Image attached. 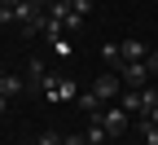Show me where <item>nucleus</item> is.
<instances>
[{"instance_id":"f257e3e1","label":"nucleus","mask_w":158,"mask_h":145,"mask_svg":"<svg viewBox=\"0 0 158 145\" xmlns=\"http://www.w3.org/2000/svg\"><path fill=\"white\" fill-rule=\"evenodd\" d=\"M101 106H110V101H118L123 97V79H118V70H106V75H97V84L88 88Z\"/></svg>"},{"instance_id":"f03ea898","label":"nucleus","mask_w":158,"mask_h":145,"mask_svg":"<svg viewBox=\"0 0 158 145\" xmlns=\"http://www.w3.org/2000/svg\"><path fill=\"white\" fill-rule=\"evenodd\" d=\"M114 70H118V79H123V88H145L154 79V70L145 66V62H123V66H114Z\"/></svg>"},{"instance_id":"7ed1b4c3","label":"nucleus","mask_w":158,"mask_h":145,"mask_svg":"<svg viewBox=\"0 0 158 145\" xmlns=\"http://www.w3.org/2000/svg\"><path fill=\"white\" fill-rule=\"evenodd\" d=\"M97 119L106 123V132H110V136H123V132H127V123H132V114H127L123 106H101V110H97Z\"/></svg>"},{"instance_id":"20e7f679","label":"nucleus","mask_w":158,"mask_h":145,"mask_svg":"<svg viewBox=\"0 0 158 145\" xmlns=\"http://www.w3.org/2000/svg\"><path fill=\"white\" fill-rule=\"evenodd\" d=\"M48 79H53L48 66H44L40 57H31V62H27V88H31V92H44V88H48Z\"/></svg>"},{"instance_id":"39448f33","label":"nucleus","mask_w":158,"mask_h":145,"mask_svg":"<svg viewBox=\"0 0 158 145\" xmlns=\"http://www.w3.org/2000/svg\"><path fill=\"white\" fill-rule=\"evenodd\" d=\"M44 97H48V101H79V88L70 84V79H48Z\"/></svg>"},{"instance_id":"423d86ee","label":"nucleus","mask_w":158,"mask_h":145,"mask_svg":"<svg viewBox=\"0 0 158 145\" xmlns=\"http://www.w3.org/2000/svg\"><path fill=\"white\" fill-rule=\"evenodd\" d=\"M118 106H123L127 114H145V97H141V88H123V97H118Z\"/></svg>"},{"instance_id":"0eeeda50","label":"nucleus","mask_w":158,"mask_h":145,"mask_svg":"<svg viewBox=\"0 0 158 145\" xmlns=\"http://www.w3.org/2000/svg\"><path fill=\"white\" fill-rule=\"evenodd\" d=\"M22 88H27V79H22V75H9V70L0 75V97H18Z\"/></svg>"},{"instance_id":"6e6552de","label":"nucleus","mask_w":158,"mask_h":145,"mask_svg":"<svg viewBox=\"0 0 158 145\" xmlns=\"http://www.w3.org/2000/svg\"><path fill=\"white\" fill-rule=\"evenodd\" d=\"M149 49H145V40H123V62H145Z\"/></svg>"},{"instance_id":"1a4fd4ad","label":"nucleus","mask_w":158,"mask_h":145,"mask_svg":"<svg viewBox=\"0 0 158 145\" xmlns=\"http://www.w3.org/2000/svg\"><path fill=\"white\" fill-rule=\"evenodd\" d=\"M84 136H88V145H101V141H110V132H106V123L97 119V114H92V123H88V132H84Z\"/></svg>"},{"instance_id":"9d476101","label":"nucleus","mask_w":158,"mask_h":145,"mask_svg":"<svg viewBox=\"0 0 158 145\" xmlns=\"http://www.w3.org/2000/svg\"><path fill=\"white\" fill-rule=\"evenodd\" d=\"M70 9H75V0H48V18H57V22H62Z\"/></svg>"},{"instance_id":"9b49d317","label":"nucleus","mask_w":158,"mask_h":145,"mask_svg":"<svg viewBox=\"0 0 158 145\" xmlns=\"http://www.w3.org/2000/svg\"><path fill=\"white\" fill-rule=\"evenodd\" d=\"M48 44H53V53H57V57H70V53H75V49H70V40H66L62 31H57V35H48Z\"/></svg>"},{"instance_id":"f8f14e48","label":"nucleus","mask_w":158,"mask_h":145,"mask_svg":"<svg viewBox=\"0 0 158 145\" xmlns=\"http://www.w3.org/2000/svg\"><path fill=\"white\" fill-rule=\"evenodd\" d=\"M101 57L110 62V66H123V44H106V49H101Z\"/></svg>"},{"instance_id":"ddd939ff","label":"nucleus","mask_w":158,"mask_h":145,"mask_svg":"<svg viewBox=\"0 0 158 145\" xmlns=\"http://www.w3.org/2000/svg\"><path fill=\"white\" fill-rule=\"evenodd\" d=\"M136 128H141V136H145V145H158V128H154L149 119H141V123H136Z\"/></svg>"},{"instance_id":"4468645a","label":"nucleus","mask_w":158,"mask_h":145,"mask_svg":"<svg viewBox=\"0 0 158 145\" xmlns=\"http://www.w3.org/2000/svg\"><path fill=\"white\" fill-rule=\"evenodd\" d=\"M79 110H88V114H97V110H101V101H97L92 92H79Z\"/></svg>"},{"instance_id":"2eb2a0df","label":"nucleus","mask_w":158,"mask_h":145,"mask_svg":"<svg viewBox=\"0 0 158 145\" xmlns=\"http://www.w3.org/2000/svg\"><path fill=\"white\" fill-rule=\"evenodd\" d=\"M62 27H66V31H79V27H84V13H75V9H70V13L62 18Z\"/></svg>"},{"instance_id":"dca6fc26","label":"nucleus","mask_w":158,"mask_h":145,"mask_svg":"<svg viewBox=\"0 0 158 145\" xmlns=\"http://www.w3.org/2000/svg\"><path fill=\"white\" fill-rule=\"evenodd\" d=\"M13 9H18V5H5V0H0V22H18Z\"/></svg>"},{"instance_id":"f3484780","label":"nucleus","mask_w":158,"mask_h":145,"mask_svg":"<svg viewBox=\"0 0 158 145\" xmlns=\"http://www.w3.org/2000/svg\"><path fill=\"white\" fill-rule=\"evenodd\" d=\"M35 145H62V136H57V132H40Z\"/></svg>"},{"instance_id":"a211bd4d","label":"nucleus","mask_w":158,"mask_h":145,"mask_svg":"<svg viewBox=\"0 0 158 145\" xmlns=\"http://www.w3.org/2000/svg\"><path fill=\"white\" fill-rule=\"evenodd\" d=\"M145 66H149V70L158 75V49H149V57H145Z\"/></svg>"},{"instance_id":"6ab92c4d","label":"nucleus","mask_w":158,"mask_h":145,"mask_svg":"<svg viewBox=\"0 0 158 145\" xmlns=\"http://www.w3.org/2000/svg\"><path fill=\"white\" fill-rule=\"evenodd\" d=\"M88 9H92V0H75V13H84V18H88Z\"/></svg>"},{"instance_id":"aec40b11","label":"nucleus","mask_w":158,"mask_h":145,"mask_svg":"<svg viewBox=\"0 0 158 145\" xmlns=\"http://www.w3.org/2000/svg\"><path fill=\"white\" fill-rule=\"evenodd\" d=\"M62 145H88V136H62Z\"/></svg>"},{"instance_id":"412c9836","label":"nucleus","mask_w":158,"mask_h":145,"mask_svg":"<svg viewBox=\"0 0 158 145\" xmlns=\"http://www.w3.org/2000/svg\"><path fill=\"white\" fill-rule=\"evenodd\" d=\"M141 119H149V123H154V128H158V106H154L149 114H141Z\"/></svg>"},{"instance_id":"4be33fe9","label":"nucleus","mask_w":158,"mask_h":145,"mask_svg":"<svg viewBox=\"0 0 158 145\" xmlns=\"http://www.w3.org/2000/svg\"><path fill=\"white\" fill-rule=\"evenodd\" d=\"M5 110H9V97H0V114H5Z\"/></svg>"},{"instance_id":"5701e85b","label":"nucleus","mask_w":158,"mask_h":145,"mask_svg":"<svg viewBox=\"0 0 158 145\" xmlns=\"http://www.w3.org/2000/svg\"><path fill=\"white\" fill-rule=\"evenodd\" d=\"M5 5H18V0H5Z\"/></svg>"},{"instance_id":"b1692460","label":"nucleus","mask_w":158,"mask_h":145,"mask_svg":"<svg viewBox=\"0 0 158 145\" xmlns=\"http://www.w3.org/2000/svg\"><path fill=\"white\" fill-rule=\"evenodd\" d=\"M0 75H5V70H0Z\"/></svg>"}]
</instances>
